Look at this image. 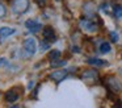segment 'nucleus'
<instances>
[{"label": "nucleus", "mask_w": 122, "mask_h": 108, "mask_svg": "<svg viewBox=\"0 0 122 108\" xmlns=\"http://www.w3.org/2000/svg\"><path fill=\"white\" fill-rule=\"evenodd\" d=\"M17 99H19V95H17L16 92H13V91H8L5 94V100H7V102H9V103L16 102Z\"/></svg>", "instance_id": "f8f14e48"}, {"label": "nucleus", "mask_w": 122, "mask_h": 108, "mask_svg": "<svg viewBox=\"0 0 122 108\" xmlns=\"http://www.w3.org/2000/svg\"><path fill=\"white\" fill-rule=\"evenodd\" d=\"M101 9H102L105 13H109L110 12V4H109V3H104V4L101 5Z\"/></svg>", "instance_id": "a211bd4d"}, {"label": "nucleus", "mask_w": 122, "mask_h": 108, "mask_svg": "<svg viewBox=\"0 0 122 108\" xmlns=\"http://www.w3.org/2000/svg\"><path fill=\"white\" fill-rule=\"evenodd\" d=\"M108 84H109V87H110L112 90H113L114 92H119L122 90V86H121V82L118 80V79H116V78H109L108 79Z\"/></svg>", "instance_id": "0eeeda50"}, {"label": "nucleus", "mask_w": 122, "mask_h": 108, "mask_svg": "<svg viewBox=\"0 0 122 108\" xmlns=\"http://www.w3.org/2000/svg\"><path fill=\"white\" fill-rule=\"evenodd\" d=\"M15 32H16V29H15V28H9V26H1V28H0V37L5 38V37L12 36Z\"/></svg>", "instance_id": "1a4fd4ad"}, {"label": "nucleus", "mask_w": 122, "mask_h": 108, "mask_svg": "<svg viewBox=\"0 0 122 108\" xmlns=\"http://www.w3.org/2000/svg\"><path fill=\"white\" fill-rule=\"evenodd\" d=\"M59 55H61V51H59V50H51V51L49 53V59L56 61L59 58Z\"/></svg>", "instance_id": "2eb2a0df"}, {"label": "nucleus", "mask_w": 122, "mask_h": 108, "mask_svg": "<svg viewBox=\"0 0 122 108\" xmlns=\"http://www.w3.org/2000/svg\"><path fill=\"white\" fill-rule=\"evenodd\" d=\"M88 63L92 65V66H98V67H100V66H105L108 62L104 61V59H98V58H89V59H88Z\"/></svg>", "instance_id": "9d476101"}, {"label": "nucleus", "mask_w": 122, "mask_h": 108, "mask_svg": "<svg viewBox=\"0 0 122 108\" xmlns=\"http://www.w3.org/2000/svg\"><path fill=\"white\" fill-rule=\"evenodd\" d=\"M66 62L64 61H51V67H59V66H64Z\"/></svg>", "instance_id": "f3484780"}, {"label": "nucleus", "mask_w": 122, "mask_h": 108, "mask_svg": "<svg viewBox=\"0 0 122 108\" xmlns=\"http://www.w3.org/2000/svg\"><path fill=\"white\" fill-rule=\"evenodd\" d=\"M112 50V46L109 42H102V44L100 45V51L102 53V54H106V53H109Z\"/></svg>", "instance_id": "ddd939ff"}, {"label": "nucleus", "mask_w": 122, "mask_h": 108, "mask_svg": "<svg viewBox=\"0 0 122 108\" xmlns=\"http://www.w3.org/2000/svg\"><path fill=\"white\" fill-rule=\"evenodd\" d=\"M42 36L45 38V41L47 42H53L55 40V32L51 26H45L43 28V32H42Z\"/></svg>", "instance_id": "20e7f679"}, {"label": "nucleus", "mask_w": 122, "mask_h": 108, "mask_svg": "<svg viewBox=\"0 0 122 108\" xmlns=\"http://www.w3.org/2000/svg\"><path fill=\"white\" fill-rule=\"evenodd\" d=\"M7 16V8L3 3H0V18H4Z\"/></svg>", "instance_id": "dca6fc26"}, {"label": "nucleus", "mask_w": 122, "mask_h": 108, "mask_svg": "<svg viewBox=\"0 0 122 108\" xmlns=\"http://www.w3.org/2000/svg\"><path fill=\"white\" fill-rule=\"evenodd\" d=\"M49 49V42L47 44H41V50H46Z\"/></svg>", "instance_id": "aec40b11"}, {"label": "nucleus", "mask_w": 122, "mask_h": 108, "mask_svg": "<svg viewBox=\"0 0 122 108\" xmlns=\"http://www.w3.org/2000/svg\"><path fill=\"white\" fill-rule=\"evenodd\" d=\"M38 3L40 4H45V0H38Z\"/></svg>", "instance_id": "4be33fe9"}, {"label": "nucleus", "mask_w": 122, "mask_h": 108, "mask_svg": "<svg viewBox=\"0 0 122 108\" xmlns=\"http://www.w3.org/2000/svg\"><path fill=\"white\" fill-rule=\"evenodd\" d=\"M9 108H20V107H19V105H16V104H15V105H11Z\"/></svg>", "instance_id": "412c9836"}, {"label": "nucleus", "mask_w": 122, "mask_h": 108, "mask_svg": "<svg viewBox=\"0 0 122 108\" xmlns=\"http://www.w3.org/2000/svg\"><path fill=\"white\" fill-rule=\"evenodd\" d=\"M110 38L113 42H117L118 41V34H117L116 32H110Z\"/></svg>", "instance_id": "6ab92c4d"}, {"label": "nucleus", "mask_w": 122, "mask_h": 108, "mask_svg": "<svg viewBox=\"0 0 122 108\" xmlns=\"http://www.w3.org/2000/svg\"><path fill=\"white\" fill-rule=\"evenodd\" d=\"M80 28H81L84 32H88V33H93V32L97 30V25H96L93 21L88 20V18L80 20Z\"/></svg>", "instance_id": "7ed1b4c3"}, {"label": "nucleus", "mask_w": 122, "mask_h": 108, "mask_svg": "<svg viewBox=\"0 0 122 108\" xmlns=\"http://www.w3.org/2000/svg\"><path fill=\"white\" fill-rule=\"evenodd\" d=\"M96 79L97 78V73H96L95 70H87L83 73V79L84 80H88V79Z\"/></svg>", "instance_id": "9b49d317"}, {"label": "nucleus", "mask_w": 122, "mask_h": 108, "mask_svg": "<svg viewBox=\"0 0 122 108\" xmlns=\"http://www.w3.org/2000/svg\"><path fill=\"white\" fill-rule=\"evenodd\" d=\"M67 71L66 70H56V71H54L53 74H50V78L53 79V80H55L56 83H59V82H62L64 78L67 76Z\"/></svg>", "instance_id": "423d86ee"}, {"label": "nucleus", "mask_w": 122, "mask_h": 108, "mask_svg": "<svg viewBox=\"0 0 122 108\" xmlns=\"http://www.w3.org/2000/svg\"><path fill=\"white\" fill-rule=\"evenodd\" d=\"M22 47H24V51L26 53L28 57L34 55L36 51H37V41H36V38L34 37H28V38H25Z\"/></svg>", "instance_id": "f257e3e1"}, {"label": "nucleus", "mask_w": 122, "mask_h": 108, "mask_svg": "<svg viewBox=\"0 0 122 108\" xmlns=\"http://www.w3.org/2000/svg\"><path fill=\"white\" fill-rule=\"evenodd\" d=\"M25 26H26L32 33H37V32H40L41 29H42V25L36 20H28L26 23H25Z\"/></svg>", "instance_id": "39448f33"}, {"label": "nucleus", "mask_w": 122, "mask_h": 108, "mask_svg": "<svg viewBox=\"0 0 122 108\" xmlns=\"http://www.w3.org/2000/svg\"><path fill=\"white\" fill-rule=\"evenodd\" d=\"M56 1H59V0H56Z\"/></svg>", "instance_id": "5701e85b"}, {"label": "nucleus", "mask_w": 122, "mask_h": 108, "mask_svg": "<svg viewBox=\"0 0 122 108\" xmlns=\"http://www.w3.org/2000/svg\"><path fill=\"white\" fill-rule=\"evenodd\" d=\"M83 9H84V13L87 16H92L95 15V11H96V5L93 1H87L84 4V7H83Z\"/></svg>", "instance_id": "6e6552de"}, {"label": "nucleus", "mask_w": 122, "mask_h": 108, "mask_svg": "<svg viewBox=\"0 0 122 108\" xmlns=\"http://www.w3.org/2000/svg\"><path fill=\"white\" fill-rule=\"evenodd\" d=\"M113 13H114V16H116L117 18H121L122 17V5H119V4L114 5Z\"/></svg>", "instance_id": "4468645a"}, {"label": "nucleus", "mask_w": 122, "mask_h": 108, "mask_svg": "<svg viewBox=\"0 0 122 108\" xmlns=\"http://www.w3.org/2000/svg\"><path fill=\"white\" fill-rule=\"evenodd\" d=\"M29 9V0H13L12 11L17 15H22Z\"/></svg>", "instance_id": "f03ea898"}]
</instances>
